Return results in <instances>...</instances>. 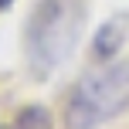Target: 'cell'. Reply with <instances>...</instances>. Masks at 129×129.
<instances>
[{
    "label": "cell",
    "mask_w": 129,
    "mask_h": 129,
    "mask_svg": "<svg viewBox=\"0 0 129 129\" xmlns=\"http://www.w3.org/2000/svg\"><path fill=\"white\" fill-rule=\"evenodd\" d=\"M85 27V10L78 0H38L27 20V64L34 78H48L71 54Z\"/></svg>",
    "instance_id": "6da1fadb"
},
{
    "label": "cell",
    "mask_w": 129,
    "mask_h": 129,
    "mask_svg": "<svg viewBox=\"0 0 129 129\" xmlns=\"http://www.w3.org/2000/svg\"><path fill=\"white\" fill-rule=\"evenodd\" d=\"M14 4V0H0V10H4V7H10Z\"/></svg>",
    "instance_id": "5b68a950"
},
{
    "label": "cell",
    "mask_w": 129,
    "mask_h": 129,
    "mask_svg": "<svg viewBox=\"0 0 129 129\" xmlns=\"http://www.w3.org/2000/svg\"><path fill=\"white\" fill-rule=\"evenodd\" d=\"M129 109V64L109 61L75 82L64 102L68 129H99Z\"/></svg>",
    "instance_id": "7a4b0ae2"
},
{
    "label": "cell",
    "mask_w": 129,
    "mask_h": 129,
    "mask_svg": "<svg viewBox=\"0 0 129 129\" xmlns=\"http://www.w3.org/2000/svg\"><path fill=\"white\" fill-rule=\"evenodd\" d=\"M0 129H51V112L44 105H24L10 122H4Z\"/></svg>",
    "instance_id": "277c9868"
},
{
    "label": "cell",
    "mask_w": 129,
    "mask_h": 129,
    "mask_svg": "<svg viewBox=\"0 0 129 129\" xmlns=\"http://www.w3.org/2000/svg\"><path fill=\"white\" fill-rule=\"evenodd\" d=\"M126 41H129V10L126 14H112V17H105L102 24H99L88 54H92V61L109 64V61H116V54L126 48Z\"/></svg>",
    "instance_id": "3957f363"
}]
</instances>
